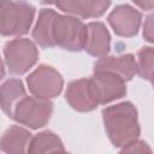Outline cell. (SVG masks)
Returning <instances> with one entry per match:
<instances>
[{"label":"cell","mask_w":154,"mask_h":154,"mask_svg":"<svg viewBox=\"0 0 154 154\" xmlns=\"http://www.w3.org/2000/svg\"><path fill=\"white\" fill-rule=\"evenodd\" d=\"M102 120L108 140L114 147H124L141 135L138 114L130 101H123L102 109Z\"/></svg>","instance_id":"6da1fadb"},{"label":"cell","mask_w":154,"mask_h":154,"mask_svg":"<svg viewBox=\"0 0 154 154\" xmlns=\"http://www.w3.org/2000/svg\"><path fill=\"white\" fill-rule=\"evenodd\" d=\"M35 7L25 1L0 4V32L7 37H19L29 32L35 18Z\"/></svg>","instance_id":"7a4b0ae2"},{"label":"cell","mask_w":154,"mask_h":154,"mask_svg":"<svg viewBox=\"0 0 154 154\" xmlns=\"http://www.w3.org/2000/svg\"><path fill=\"white\" fill-rule=\"evenodd\" d=\"M38 60L36 43L29 38H13L4 46V67L11 75L22 76L26 73Z\"/></svg>","instance_id":"3957f363"},{"label":"cell","mask_w":154,"mask_h":154,"mask_svg":"<svg viewBox=\"0 0 154 154\" xmlns=\"http://www.w3.org/2000/svg\"><path fill=\"white\" fill-rule=\"evenodd\" d=\"M87 34V24L81 19L67 14H58L54 24V40L58 47L70 52L84 51Z\"/></svg>","instance_id":"277c9868"},{"label":"cell","mask_w":154,"mask_h":154,"mask_svg":"<svg viewBox=\"0 0 154 154\" xmlns=\"http://www.w3.org/2000/svg\"><path fill=\"white\" fill-rule=\"evenodd\" d=\"M26 85L32 96L51 101L61 93L64 79L54 67L41 64L26 77Z\"/></svg>","instance_id":"5b68a950"},{"label":"cell","mask_w":154,"mask_h":154,"mask_svg":"<svg viewBox=\"0 0 154 154\" xmlns=\"http://www.w3.org/2000/svg\"><path fill=\"white\" fill-rule=\"evenodd\" d=\"M53 103L35 96L26 95L16 107L12 119L29 129L43 128L51 119Z\"/></svg>","instance_id":"8992f818"},{"label":"cell","mask_w":154,"mask_h":154,"mask_svg":"<svg viewBox=\"0 0 154 154\" xmlns=\"http://www.w3.org/2000/svg\"><path fill=\"white\" fill-rule=\"evenodd\" d=\"M65 100L71 108L78 112H90L100 105L99 93L91 77L70 82L66 87Z\"/></svg>","instance_id":"52a82bcc"},{"label":"cell","mask_w":154,"mask_h":154,"mask_svg":"<svg viewBox=\"0 0 154 154\" xmlns=\"http://www.w3.org/2000/svg\"><path fill=\"white\" fill-rule=\"evenodd\" d=\"M107 22L116 35L122 37H132L138 34L142 14L131 5L122 4L111 11L107 17Z\"/></svg>","instance_id":"ba28073f"},{"label":"cell","mask_w":154,"mask_h":154,"mask_svg":"<svg viewBox=\"0 0 154 154\" xmlns=\"http://www.w3.org/2000/svg\"><path fill=\"white\" fill-rule=\"evenodd\" d=\"M94 72H111L128 82L137 73V61L135 55L130 53L105 55L94 63Z\"/></svg>","instance_id":"9c48e42d"},{"label":"cell","mask_w":154,"mask_h":154,"mask_svg":"<svg viewBox=\"0 0 154 154\" xmlns=\"http://www.w3.org/2000/svg\"><path fill=\"white\" fill-rule=\"evenodd\" d=\"M55 6L67 16L76 18H99L111 6V1L106 0H60Z\"/></svg>","instance_id":"30bf717a"},{"label":"cell","mask_w":154,"mask_h":154,"mask_svg":"<svg viewBox=\"0 0 154 154\" xmlns=\"http://www.w3.org/2000/svg\"><path fill=\"white\" fill-rule=\"evenodd\" d=\"M91 79L96 85L100 105L109 103L126 95V82L114 73L94 72Z\"/></svg>","instance_id":"8fae6325"},{"label":"cell","mask_w":154,"mask_h":154,"mask_svg":"<svg viewBox=\"0 0 154 154\" xmlns=\"http://www.w3.org/2000/svg\"><path fill=\"white\" fill-rule=\"evenodd\" d=\"M58 14L53 8L40 10L31 36L34 42L41 48H53L57 46L54 40V24Z\"/></svg>","instance_id":"7c38bea8"},{"label":"cell","mask_w":154,"mask_h":154,"mask_svg":"<svg viewBox=\"0 0 154 154\" xmlns=\"http://www.w3.org/2000/svg\"><path fill=\"white\" fill-rule=\"evenodd\" d=\"M87 41L84 51L96 58L108 55L111 49V35L106 25L101 22H90L87 24Z\"/></svg>","instance_id":"4fadbf2b"},{"label":"cell","mask_w":154,"mask_h":154,"mask_svg":"<svg viewBox=\"0 0 154 154\" xmlns=\"http://www.w3.org/2000/svg\"><path fill=\"white\" fill-rule=\"evenodd\" d=\"M32 135L29 130L12 125L1 136L0 147L5 154H28Z\"/></svg>","instance_id":"5bb4252c"},{"label":"cell","mask_w":154,"mask_h":154,"mask_svg":"<svg viewBox=\"0 0 154 154\" xmlns=\"http://www.w3.org/2000/svg\"><path fill=\"white\" fill-rule=\"evenodd\" d=\"M26 96L23 82L18 78H8L1 84V109L12 119L18 103Z\"/></svg>","instance_id":"9a60e30c"},{"label":"cell","mask_w":154,"mask_h":154,"mask_svg":"<svg viewBox=\"0 0 154 154\" xmlns=\"http://www.w3.org/2000/svg\"><path fill=\"white\" fill-rule=\"evenodd\" d=\"M64 149V144L53 131L45 130L32 136L28 154H53Z\"/></svg>","instance_id":"2e32d148"},{"label":"cell","mask_w":154,"mask_h":154,"mask_svg":"<svg viewBox=\"0 0 154 154\" xmlns=\"http://www.w3.org/2000/svg\"><path fill=\"white\" fill-rule=\"evenodd\" d=\"M137 73L141 78L150 81L154 75V47H143L137 53Z\"/></svg>","instance_id":"e0dca14e"},{"label":"cell","mask_w":154,"mask_h":154,"mask_svg":"<svg viewBox=\"0 0 154 154\" xmlns=\"http://www.w3.org/2000/svg\"><path fill=\"white\" fill-rule=\"evenodd\" d=\"M118 154H153L152 148L147 144V142L142 140H136L124 147H122Z\"/></svg>","instance_id":"ac0fdd59"},{"label":"cell","mask_w":154,"mask_h":154,"mask_svg":"<svg viewBox=\"0 0 154 154\" xmlns=\"http://www.w3.org/2000/svg\"><path fill=\"white\" fill-rule=\"evenodd\" d=\"M143 37L146 41L154 43V13L146 17L143 24Z\"/></svg>","instance_id":"d6986e66"},{"label":"cell","mask_w":154,"mask_h":154,"mask_svg":"<svg viewBox=\"0 0 154 154\" xmlns=\"http://www.w3.org/2000/svg\"><path fill=\"white\" fill-rule=\"evenodd\" d=\"M53 154H70V153L66 152L65 149H61V150H58V152H55V153H53Z\"/></svg>","instance_id":"ffe728a7"},{"label":"cell","mask_w":154,"mask_h":154,"mask_svg":"<svg viewBox=\"0 0 154 154\" xmlns=\"http://www.w3.org/2000/svg\"><path fill=\"white\" fill-rule=\"evenodd\" d=\"M150 82H152V84H153V87H154V75L152 76V78H150Z\"/></svg>","instance_id":"44dd1931"}]
</instances>
